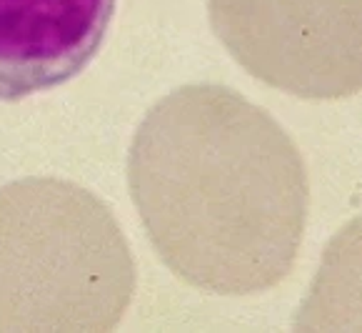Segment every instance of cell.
<instances>
[{
  "label": "cell",
  "mask_w": 362,
  "mask_h": 333,
  "mask_svg": "<svg viewBox=\"0 0 362 333\" xmlns=\"http://www.w3.org/2000/svg\"><path fill=\"white\" fill-rule=\"evenodd\" d=\"M130 193L163 264L208 293L247 295L293 271L310 183L288 130L228 86H185L148 111Z\"/></svg>",
  "instance_id": "1"
},
{
  "label": "cell",
  "mask_w": 362,
  "mask_h": 333,
  "mask_svg": "<svg viewBox=\"0 0 362 333\" xmlns=\"http://www.w3.org/2000/svg\"><path fill=\"white\" fill-rule=\"evenodd\" d=\"M135 290L110 210L75 183L0 188V331H107Z\"/></svg>",
  "instance_id": "2"
},
{
  "label": "cell",
  "mask_w": 362,
  "mask_h": 333,
  "mask_svg": "<svg viewBox=\"0 0 362 333\" xmlns=\"http://www.w3.org/2000/svg\"><path fill=\"white\" fill-rule=\"evenodd\" d=\"M220 43L257 81L305 101L362 83V0H208Z\"/></svg>",
  "instance_id": "3"
},
{
  "label": "cell",
  "mask_w": 362,
  "mask_h": 333,
  "mask_svg": "<svg viewBox=\"0 0 362 333\" xmlns=\"http://www.w3.org/2000/svg\"><path fill=\"white\" fill-rule=\"evenodd\" d=\"M117 0H0V103L63 86L107 35Z\"/></svg>",
  "instance_id": "4"
}]
</instances>
